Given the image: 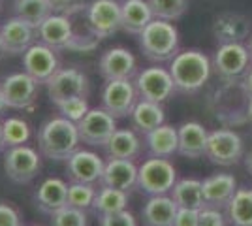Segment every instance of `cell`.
<instances>
[{"label":"cell","instance_id":"36","mask_svg":"<svg viewBox=\"0 0 252 226\" xmlns=\"http://www.w3.org/2000/svg\"><path fill=\"white\" fill-rule=\"evenodd\" d=\"M87 213L85 209H77L72 205H64L57 213L51 215V226H87Z\"/></svg>","mask_w":252,"mask_h":226},{"label":"cell","instance_id":"25","mask_svg":"<svg viewBox=\"0 0 252 226\" xmlns=\"http://www.w3.org/2000/svg\"><path fill=\"white\" fill-rule=\"evenodd\" d=\"M145 145L151 157L169 159L179 151V132L171 125H160L158 129L145 134Z\"/></svg>","mask_w":252,"mask_h":226},{"label":"cell","instance_id":"17","mask_svg":"<svg viewBox=\"0 0 252 226\" xmlns=\"http://www.w3.org/2000/svg\"><path fill=\"white\" fill-rule=\"evenodd\" d=\"M0 34H2V42H4V53L23 55L31 45L36 43L38 27H34L29 21L15 15L0 27Z\"/></svg>","mask_w":252,"mask_h":226},{"label":"cell","instance_id":"16","mask_svg":"<svg viewBox=\"0 0 252 226\" xmlns=\"http://www.w3.org/2000/svg\"><path fill=\"white\" fill-rule=\"evenodd\" d=\"M105 162L102 157L87 149H77L66 161V173L72 183H100Z\"/></svg>","mask_w":252,"mask_h":226},{"label":"cell","instance_id":"47","mask_svg":"<svg viewBox=\"0 0 252 226\" xmlns=\"http://www.w3.org/2000/svg\"><path fill=\"white\" fill-rule=\"evenodd\" d=\"M247 170H249V173L252 175V153L249 155V159H247Z\"/></svg>","mask_w":252,"mask_h":226},{"label":"cell","instance_id":"6","mask_svg":"<svg viewBox=\"0 0 252 226\" xmlns=\"http://www.w3.org/2000/svg\"><path fill=\"white\" fill-rule=\"evenodd\" d=\"M42 170V157L31 145L10 147L4 153V172L13 183L27 185Z\"/></svg>","mask_w":252,"mask_h":226},{"label":"cell","instance_id":"8","mask_svg":"<svg viewBox=\"0 0 252 226\" xmlns=\"http://www.w3.org/2000/svg\"><path fill=\"white\" fill-rule=\"evenodd\" d=\"M136 89L139 98L149 100V102H157V104H164L177 91L175 83H173V77L169 74V68L166 70V68L157 65L137 72Z\"/></svg>","mask_w":252,"mask_h":226},{"label":"cell","instance_id":"32","mask_svg":"<svg viewBox=\"0 0 252 226\" xmlns=\"http://www.w3.org/2000/svg\"><path fill=\"white\" fill-rule=\"evenodd\" d=\"M13 11L17 17L29 21L34 27H40L51 13H55L47 0H15Z\"/></svg>","mask_w":252,"mask_h":226},{"label":"cell","instance_id":"30","mask_svg":"<svg viewBox=\"0 0 252 226\" xmlns=\"http://www.w3.org/2000/svg\"><path fill=\"white\" fill-rule=\"evenodd\" d=\"M126 205H128V193L102 185L100 189H96L94 202H93L91 209L98 217H104L111 215V213H119V211H125Z\"/></svg>","mask_w":252,"mask_h":226},{"label":"cell","instance_id":"11","mask_svg":"<svg viewBox=\"0 0 252 226\" xmlns=\"http://www.w3.org/2000/svg\"><path fill=\"white\" fill-rule=\"evenodd\" d=\"M205 157L219 166H233L243 157V140L233 130L219 129L209 132Z\"/></svg>","mask_w":252,"mask_h":226},{"label":"cell","instance_id":"29","mask_svg":"<svg viewBox=\"0 0 252 226\" xmlns=\"http://www.w3.org/2000/svg\"><path fill=\"white\" fill-rule=\"evenodd\" d=\"M169 196L173 198V202L179 207H187V209H201L203 202V183L198 179H179L173 185Z\"/></svg>","mask_w":252,"mask_h":226},{"label":"cell","instance_id":"31","mask_svg":"<svg viewBox=\"0 0 252 226\" xmlns=\"http://www.w3.org/2000/svg\"><path fill=\"white\" fill-rule=\"evenodd\" d=\"M226 207L231 226H252V189H237Z\"/></svg>","mask_w":252,"mask_h":226},{"label":"cell","instance_id":"44","mask_svg":"<svg viewBox=\"0 0 252 226\" xmlns=\"http://www.w3.org/2000/svg\"><path fill=\"white\" fill-rule=\"evenodd\" d=\"M6 109H8V102H6V97H4V93H2V89H0V115H2Z\"/></svg>","mask_w":252,"mask_h":226},{"label":"cell","instance_id":"45","mask_svg":"<svg viewBox=\"0 0 252 226\" xmlns=\"http://www.w3.org/2000/svg\"><path fill=\"white\" fill-rule=\"evenodd\" d=\"M6 149V145H4V125H2V121H0V151Z\"/></svg>","mask_w":252,"mask_h":226},{"label":"cell","instance_id":"34","mask_svg":"<svg viewBox=\"0 0 252 226\" xmlns=\"http://www.w3.org/2000/svg\"><path fill=\"white\" fill-rule=\"evenodd\" d=\"M153 15L164 21H177L189 10V0H149Z\"/></svg>","mask_w":252,"mask_h":226},{"label":"cell","instance_id":"21","mask_svg":"<svg viewBox=\"0 0 252 226\" xmlns=\"http://www.w3.org/2000/svg\"><path fill=\"white\" fill-rule=\"evenodd\" d=\"M66 200H68V185L59 177H47L34 193L36 207L49 217L59 209H63L64 205H68Z\"/></svg>","mask_w":252,"mask_h":226},{"label":"cell","instance_id":"50","mask_svg":"<svg viewBox=\"0 0 252 226\" xmlns=\"http://www.w3.org/2000/svg\"><path fill=\"white\" fill-rule=\"evenodd\" d=\"M119 2H123V0H119Z\"/></svg>","mask_w":252,"mask_h":226},{"label":"cell","instance_id":"48","mask_svg":"<svg viewBox=\"0 0 252 226\" xmlns=\"http://www.w3.org/2000/svg\"><path fill=\"white\" fill-rule=\"evenodd\" d=\"M4 55V42H2V34H0V57Z\"/></svg>","mask_w":252,"mask_h":226},{"label":"cell","instance_id":"38","mask_svg":"<svg viewBox=\"0 0 252 226\" xmlns=\"http://www.w3.org/2000/svg\"><path fill=\"white\" fill-rule=\"evenodd\" d=\"M0 226H23V213L17 205L0 200Z\"/></svg>","mask_w":252,"mask_h":226},{"label":"cell","instance_id":"18","mask_svg":"<svg viewBox=\"0 0 252 226\" xmlns=\"http://www.w3.org/2000/svg\"><path fill=\"white\" fill-rule=\"evenodd\" d=\"M100 75L105 81L113 79H132L137 75V61L136 57L125 47H111L102 53L98 61Z\"/></svg>","mask_w":252,"mask_h":226},{"label":"cell","instance_id":"43","mask_svg":"<svg viewBox=\"0 0 252 226\" xmlns=\"http://www.w3.org/2000/svg\"><path fill=\"white\" fill-rule=\"evenodd\" d=\"M241 89L247 97L252 98V65L249 66V70H247L245 75L241 77Z\"/></svg>","mask_w":252,"mask_h":226},{"label":"cell","instance_id":"49","mask_svg":"<svg viewBox=\"0 0 252 226\" xmlns=\"http://www.w3.org/2000/svg\"><path fill=\"white\" fill-rule=\"evenodd\" d=\"M247 47H249V53H251V59H252V38L249 40V45H247Z\"/></svg>","mask_w":252,"mask_h":226},{"label":"cell","instance_id":"20","mask_svg":"<svg viewBox=\"0 0 252 226\" xmlns=\"http://www.w3.org/2000/svg\"><path fill=\"white\" fill-rule=\"evenodd\" d=\"M137 168L136 162L128 159H109L105 161L104 173L100 177V185L113 187L119 191L128 193L132 187H136L137 181Z\"/></svg>","mask_w":252,"mask_h":226},{"label":"cell","instance_id":"10","mask_svg":"<svg viewBox=\"0 0 252 226\" xmlns=\"http://www.w3.org/2000/svg\"><path fill=\"white\" fill-rule=\"evenodd\" d=\"M136 83L130 79H113L105 81L102 89V108L115 119H126L132 115L137 104Z\"/></svg>","mask_w":252,"mask_h":226},{"label":"cell","instance_id":"42","mask_svg":"<svg viewBox=\"0 0 252 226\" xmlns=\"http://www.w3.org/2000/svg\"><path fill=\"white\" fill-rule=\"evenodd\" d=\"M51 4L55 13H68V11L75 10V2L77 0H47Z\"/></svg>","mask_w":252,"mask_h":226},{"label":"cell","instance_id":"28","mask_svg":"<svg viewBox=\"0 0 252 226\" xmlns=\"http://www.w3.org/2000/svg\"><path fill=\"white\" fill-rule=\"evenodd\" d=\"M105 155L109 159H128L134 161L141 153V140L137 138L136 130L117 129L109 141L105 143Z\"/></svg>","mask_w":252,"mask_h":226},{"label":"cell","instance_id":"14","mask_svg":"<svg viewBox=\"0 0 252 226\" xmlns=\"http://www.w3.org/2000/svg\"><path fill=\"white\" fill-rule=\"evenodd\" d=\"M0 89H2L4 97H6L8 108L31 109L36 104L40 83L31 74H27L23 70V72H15V74H10L8 77H4Z\"/></svg>","mask_w":252,"mask_h":226},{"label":"cell","instance_id":"33","mask_svg":"<svg viewBox=\"0 0 252 226\" xmlns=\"http://www.w3.org/2000/svg\"><path fill=\"white\" fill-rule=\"evenodd\" d=\"M2 125H4V145H6V149L25 145L31 138V127L23 119L8 117Z\"/></svg>","mask_w":252,"mask_h":226},{"label":"cell","instance_id":"2","mask_svg":"<svg viewBox=\"0 0 252 226\" xmlns=\"http://www.w3.org/2000/svg\"><path fill=\"white\" fill-rule=\"evenodd\" d=\"M211 68L213 66H211L209 57L203 51L187 49V51H179L173 57L169 65V74L173 77L177 91L194 95L209 81Z\"/></svg>","mask_w":252,"mask_h":226},{"label":"cell","instance_id":"5","mask_svg":"<svg viewBox=\"0 0 252 226\" xmlns=\"http://www.w3.org/2000/svg\"><path fill=\"white\" fill-rule=\"evenodd\" d=\"M85 21L93 38L105 40L123 29V10L119 0H93L85 6Z\"/></svg>","mask_w":252,"mask_h":226},{"label":"cell","instance_id":"4","mask_svg":"<svg viewBox=\"0 0 252 226\" xmlns=\"http://www.w3.org/2000/svg\"><path fill=\"white\" fill-rule=\"evenodd\" d=\"M175 183H177V172L168 159L151 157L137 170L136 187L149 196L171 193Z\"/></svg>","mask_w":252,"mask_h":226},{"label":"cell","instance_id":"40","mask_svg":"<svg viewBox=\"0 0 252 226\" xmlns=\"http://www.w3.org/2000/svg\"><path fill=\"white\" fill-rule=\"evenodd\" d=\"M100 219V226H137L136 219L130 211H119V213H111V215L98 217Z\"/></svg>","mask_w":252,"mask_h":226},{"label":"cell","instance_id":"23","mask_svg":"<svg viewBox=\"0 0 252 226\" xmlns=\"http://www.w3.org/2000/svg\"><path fill=\"white\" fill-rule=\"evenodd\" d=\"M179 132V155L187 157V159H200L205 155L207 149V138L209 132L205 130L203 125L190 121V123H183L177 129Z\"/></svg>","mask_w":252,"mask_h":226},{"label":"cell","instance_id":"3","mask_svg":"<svg viewBox=\"0 0 252 226\" xmlns=\"http://www.w3.org/2000/svg\"><path fill=\"white\" fill-rule=\"evenodd\" d=\"M139 47L151 63H171L179 53V31L171 21L153 19L139 34Z\"/></svg>","mask_w":252,"mask_h":226},{"label":"cell","instance_id":"22","mask_svg":"<svg viewBox=\"0 0 252 226\" xmlns=\"http://www.w3.org/2000/svg\"><path fill=\"white\" fill-rule=\"evenodd\" d=\"M179 205L168 194L151 196L141 207V221L145 226H173Z\"/></svg>","mask_w":252,"mask_h":226},{"label":"cell","instance_id":"37","mask_svg":"<svg viewBox=\"0 0 252 226\" xmlns=\"http://www.w3.org/2000/svg\"><path fill=\"white\" fill-rule=\"evenodd\" d=\"M57 108L61 111V115L74 123H79L81 119L87 115L89 111V102H87V97H74V98H66L63 102L57 104Z\"/></svg>","mask_w":252,"mask_h":226},{"label":"cell","instance_id":"41","mask_svg":"<svg viewBox=\"0 0 252 226\" xmlns=\"http://www.w3.org/2000/svg\"><path fill=\"white\" fill-rule=\"evenodd\" d=\"M200 223V209H187L179 207L173 219V226H198Z\"/></svg>","mask_w":252,"mask_h":226},{"label":"cell","instance_id":"26","mask_svg":"<svg viewBox=\"0 0 252 226\" xmlns=\"http://www.w3.org/2000/svg\"><path fill=\"white\" fill-rule=\"evenodd\" d=\"M123 31L128 34H141V31L155 19L149 0H123Z\"/></svg>","mask_w":252,"mask_h":226},{"label":"cell","instance_id":"24","mask_svg":"<svg viewBox=\"0 0 252 226\" xmlns=\"http://www.w3.org/2000/svg\"><path fill=\"white\" fill-rule=\"evenodd\" d=\"M201 183H203V202L211 207L228 205L231 196L237 191V181L230 173H215L203 179Z\"/></svg>","mask_w":252,"mask_h":226},{"label":"cell","instance_id":"27","mask_svg":"<svg viewBox=\"0 0 252 226\" xmlns=\"http://www.w3.org/2000/svg\"><path fill=\"white\" fill-rule=\"evenodd\" d=\"M130 121H132V129L145 136L151 130H155V129H158L160 125H164L166 113H164L162 104L149 102V100L139 98L136 108L132 111V115H130Z\"/></svg>","mask_w":252,"mask_h":226},{"label":"cell","instance_id":"9","mask_svg":"<svg viewBox=\"0 0 252 226\" xmlns=\"http://www.w3.org/2000/svg\"><path fill=\"white\" fill-rule=\"evenodd\" d=\"M75 125L81 143L89 147H105V143L117 130V119L104 108H93Z\"/></svg>","mask_w":252,"mask_h":226},{"label":"cell","instance_id":"12","mask_svg":"<svg viewBox=\"0 0 252 226\" xmlns=\"http://www.w3.org/2000/svg\"><path fill=\"white\" fill-rule=\"evenodd\" d=\"M47 87V95L49 100L57 106L59 102H63L66 98L74 97H89V77L77 70V68H61L51 79L45 83Z\"/></svg>","mask_w":252,"mask_h":226},{"label":"cell","instance_id":"15","mask_svg":"<svg viewBox=\"0 0 252 226\" xmlns=\"http://www.w3.org/2000/svg\"><path fill=\"white\" fill-rule=\"evenodd\" d=\"M38 40L53 49H74L75 32L66 13H51L38 27Z\"/></svg>","mask_w":252,"mask_h":226},{"label":"cell","instance_id":"1","mask_svg":"<svg viewBox=\"0 0 252 226\" xmlns=\"http://www.w3.org/2000/svg\"><path fill=\"white\" fill-rule=\"evenodd\" d=\"M79 132L74 121L66 117H53L45 121L38 130V147L45 159L68 161L79 149Z\"/></svg>","mask_w":252,"mask_h":226},{"label":"cell","instance_id":"7","mask_svg":"<svg viewBox=\"0 0 252 226\" xmlns=\"http://www.w3.org/2000/svg\"><path fill=\"white\" fill-rule=\"evenodd\" d=\"M251 65V53L245 43H222L219 45L213 59V68L217 75L228 83L241 81V77Z\"/></svg>","mask_w":252,"mask_h":226},{"label":"cell","instance_id":"19","mask_svg":"<svg viewBox=\"0 0 252 226\" xmlns=\"http://www.w3.org/2000/svg\"><path fill=\"white\" fill-rule=\"evenodd\" d=\"M213 36L220 43H243L251 36V19L243 13L226 11L215 17L213 21Z\"/></svg>","mask_w":252,"mask_h":226},{"label":"cell","instance_id":"46","mask_svg":"<svg viewBox=\"0 0 252 226\" xmlns=\"http://www.w3.org/2000/svg\"><path fill=\"white\" fill-rule=\"evenodd\" d=\"M247 117H249V121H251V125H252V98H249V106H247Z\"/></svg>","mask_w":252,"mask_h":226},{"label":"cell","instance_id":"35","mask_svg":"<svg viewBox=\"0 0 252 226\" xmlns=\"http://www.w3.org/2000/svg\"><path fill=\"white\" fill-rule=\"evenodd\" d=\"M96 196V187L93 183H70L66 204L77 209H91Z\"/></svg>","mask_w":252,"mask_h":226},{"label":"cell","instance_id":"13","mask_svg":"<svg viewBox=\"0 0 252 226\" xmlns=\"http://www.w3.org/2000/svg\"><path fill=\"white\" fill-rule=\"evenodd\" d=\"M23 70L31 74L40 85H45L53 75L61 70V61L57 57V49L45 43H34L23 53Z\"/></svg>","mask_w":252,"mask_h":226},{"label":"cell","instance_id":"39","mask_svg":"<svg viewBox=\"0 0 252 226\" xmlns=\"http://www.w3.org/2000/svg\"><path fill=\"white\" fill-rule=\"evenodd\" d=\"M198 226H226V219L219 207L203 205L200 209V223Z\"/></svg>","mask_w":252,"mask_h":226}]
</instances>
